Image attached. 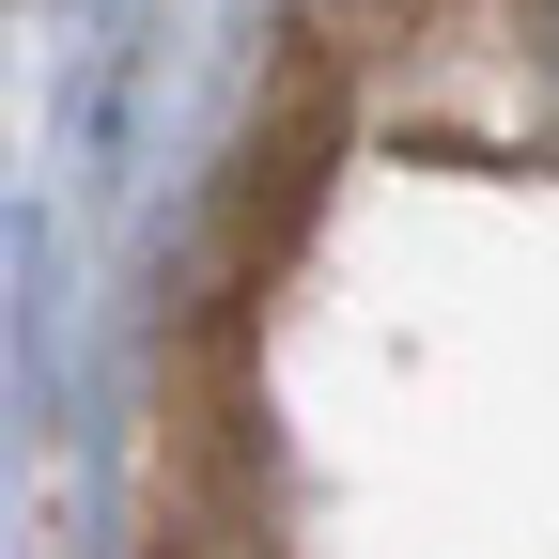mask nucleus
Instances as JSON below:
<instances>
[{
	"label": "nucleus",
	"mask_w": 559,
	"mask_h": 559,
	"mask_svg": "<svg viewBox=\"0 0 559 559\" xmlns=\"http://www.w3.org/2000/svg\"><path fill=\"white\" fill-rule=\"evenodd\" d=\"M544 47H559V0H544Z\"/></svg>",
	"instance_id": "nucleus-1"
}]
</instances>
